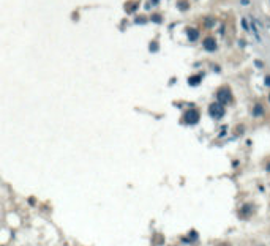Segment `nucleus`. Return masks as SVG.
Here are the masks:
<instances>
[{
	"label": "nucleus",
	"instance_id": "obj_2",
	"mask_svg": "<svg viewBox=\"0 0 270 246\" xmlns=\"http://www.w3.org/2000/svg\"><path fill=\"white\" fill-rule=\"evenodd\" d=\"M183 122L188 125H194L199 122V112L196 109H188V111L183 114Z\"/></svg>",
	"mask_w": 270,
	"mask_h": 246
},
{
	"label": "nucleus",
	"instance_id": "obj_16",
	"mask_svg": "<svg viewBox=\"0 0 270 246\" xmlns=\"http://www.w3.org/2000/svg\"><path fill=\"white\" fill-rule=\"evenodd\" d=\"M269 101H270V95H269Z\"/></svg>",
	"mask_w": 270,
	"mask_h": 246
},
{
	"label": "nucleus",
	"instance_id": "obj_14",
	"mask_svg": "<svg viewBox=\"0 0 270 246\" xmlns=\"http://www.w3.org/2000/svg\"><path fill=\"white\" fill-rule=\"evenodd\" d=\"M242 24H243V29L248 30V24H246V19H243V22H242Z\"/></svg>",
	"mask_w": 270,
	"mask_h": 246
},
{
	"label": "nucleus",
	"instance_id": "obj_4",
	"mask_svg": "<svg viewBox=\"0 0 270 246\" xmlns=\"http://www.w3.org/2000/svg\"><path fill=\"white\" fill-rule=\"evenodd\" d=\"M204 48L207 50H215V49H217V41H215L212 36L205 38V40H204Z\"/></svg>",
	"mask_w": 270,
	"mask_h": 246
},
{
	"label": "nucleus",
	"instance_id": "obj_9",
	"mask_svg": "<svg viewBox=\"0 0 270 246\" xmlns=\"http://www.w3.org/2000/svg\"><path fill=\"white\" fill-rule=\"evenodd\" d=\"M205 25H207V27H212V25H213V19H207V21H205Z\"/></svg>",
	"mask_w": 270,
	"mask_h": 246
},
{
	"label": "nucleus",
	"instance_id": "obj_6",
	"mask_svg": "<svg viewBox=\"0 0 270 246\" xmlns=\"http://www.w3.org/2000/svg\"><path fill=\"white\" fill-rule=\"evenodd\" d=\"M201 79H202L201 76H191L190 79H188V82H190V85H193V87H194V85L201 84Z\"/></svg>",
	"mask_w": 270,
	"mask_h": 246
},
{
	"label": "nucleus",
	"instance_id": "obj_8",
	"mask_svg": "<svg viewBox=\"0 0 270 246\" xmlns=\"http://www.w3.org/2000/svg\"><path fill=\"white\" fill-rule=\"evenodd\" d=\"M179 6H180V10H186V8H188V3H186V2H182V0H180V2H179Z\"/></svg>",
	"mask_w": 270,
	"mask_h": 246
},
{
	"label": "nucleus",
	"instance_id": "obj_13",
	"mask_svg": "<svg viewBox=\"0 0 270 246\" xmlns=\"http://www.w3.org/2000/svg\"><path fill=\"white\" fill-rule=\"evenodd\" d=\"M152 48H150V50H156V43H152Z\"/></svg>",
	"mask_w": 270,
	"mask_h": 246
},
{
	"label": "nucleus",
	"instance_id": "obj_12",
	"mask_svg": "<svg viewBox=\"0 0 270 246\" xmlns=\"http://www.w3.org/2000/svg\"><path fill=\"white\" fill-rule=\"evenodd\" d=\"M190 235H191V238H198V233L194 232V230H191V233H190Z\"/></svg>",
	"mask_w": 270,
	"mask_h": 246
},
{
	"label": "nucleus",
	"instance_id": "obj_15",
	"mask_svg": "<svg viewBox=\"0 0 270 246\" xmlns=\"http://www.w3.org/2000/svg\"><path fill=\"white\" fill-rule=\"evenodd\" d=\"M267 170H269V172H270V164H269V166H267Z\"/></svg>",
	"mask_w": 270,
	"mask_h": 246
},
{
	"label": "nucleus",
	"instance_id": "obj_7",
	"mask_svg": "<svg viewBox=\"0 0 270 246\" xmlns=\"http://www.w3.org/2000/svg\"><path fill=\"white\" fill-rule=\"evenodd\" d=\"M253 114H254V117H257V115H262V114H264V107H262L261 104H256V106H254V111H253Z\"/></svg>",
	"mask_w": 270,
	"mask_h": 246
},
{
	"label": "nucleus",
	"instance_id": "obj_11",
	"mask_svg": "<svg viewBox=\"0 0 270 246\" xmlns=\"http://www.w3.org/2000/svg\"><path fill=\"white\" fill-rule=\"evenodd\" d=\"M265 85L270 87V76H265Z\"/></svg>",
	"mask_w": 270,
	"mask_h": 246
},
{
	"label": "nucleus",
	"instance_id": "obj_10",
	"mask_svg": "<svg viewBox=\"0 0 270 246\" xmlns=\"http://www.w3.org/2000/svg\"><path fill=\"white\" fill-rule=\"evenodd\" d=\"M153 21H155V22H161V18H160V16H156V14H155V16H153Z\"/></svg>",
	"mask_w": 270,
	"mask_h": 246
},
{
	"label": "nucleus",
	"instance_id": "obj_1",
	"mask_svg": "<svg viewBox=\"0 0 270 246\" xmlns=\"http://www.w3.org/2000/svg\"><path fill=\"white\" fill-rule=\"evenodd\" d=\"M209 114L210 117H213V118H221L223 115H224V107H223L221 103H213L209 106Z\"/></svg>",
	"mask_w": 270,
	"mask_h": 246
},
{
	"label": "nucleus",
	"instance_id": "obj_5",
	"mask_svg": "<svg viewBox=\"0 0 270 246\" xmlns=\"http://www.w3.org/2000/svg\"><path fill=\"white\" fill-rule=\"evenodd\" d=\"M188 32V40L190 41H194V40H198V36H199V32L196 29H188L186 30Z\"/></svg>",
	"mask_w": 270,
	"mask_h": 246
},
{
	"label": "nucleus",
	"instance_id": "obj_3",
	"mask_svg": "<svg viewBox=\"0 0 270 246\" xmlns=\"http://www.w3.org/2000/svg\"><path fill=\"white\" fill-rule=\"evenodd\" d=\"M218 103H221L223 106H224V104H228V103H231V92H229V88L228 87H223V88H220V90H218Z\"/></svg>",
	"mask_w": 270,
	"mask_h": 246
}]
</instances>
